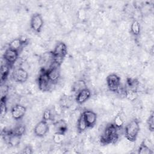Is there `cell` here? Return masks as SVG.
<instances>
[{
    "label": "cell",
    "instance_id": "8fae6325",
    "mask_svg": "<svg viewBox=\"0 0 154 154\" xmlns=\"http://www.w3.org/2000/svg\"><path fill=\"white\" fill-rule=\"evenodd\" d=\"M19 51L13 50L10 48H8L5 50L4 54V59L7 64L11 66L18 59Z\"/></svg>",
    "mask_w": 154,
    "mask_h": 154
},
{
    "label": "cell",
    "instance_id": "d4e9b609",
    "mask_svg": "<svg viewBox=\"0 0 154 154\" xmlns=\"http://www.w3.org/2000/svg\"><path fill=\"white\" fill-rule=\"evenodd\" d=\"M53 114L52 111L50 109H46L43 113L42 116V120L48 122L50 120H52L53 119Z\"/></svg>",
    "mask_w": 154,
    "mask_h": 154
},
{
    "label": "cell",
    "instance_id": "8992f818",
    "mask_svg": "<svg viewBox=\"0 0 154 154\" xmlns=\"http://www.w3.org/2000/svg\"><path fill=\"white\" fill-rule=\"evenodd\" d=\"M60 66H58L55 64L54 62H52L51 64L49 66L48 69H46L47 75L49 79L53 84L56 83L60 77Z\"/></svg>",
    "mask_w": 154,
    "mask_h": 154
},
{
    "label": "cell",
    "instance_id": "52a82bcc",
    "mask_svg": "<svg viewBox=\"0 0 154 154\" xmlns=\"http://www.w3.org/2000/svg\"><path fill=\"white\" fill-rule=\"evenodd\" d=\"M44 21L42 16L40 13H34L31 18L30 26L31 29L37 33L41 31L43 26Z\"/></svg>",
    "mask_w": 154,
    "mask_h": 154
},
{
    "label": "cell",
    "instance_id": "ac0fdd59",
    "mask_svg": "<svg viewBox=\"0 0 154 154\" xmlns=\"http://www.w3.org/2000/svg\"><path fill=\"white\" fill-rule=\"evenodd\" d=\"M141 32V26L139 22L136 20L134 19L131 23V34L137 37L138 36Z\"/></svg>",
    "mask_w": 154,
    "mask_h": 154
},
{
    "label": "cell",
    "instance_id": "4316f807",
    "mask_svg": "<svg viewBox=\"0 0 154 154\" xmlns=\"http://www.w3.org/2000/svg\"><path fill=\"white\" fill-rule=\"evenodd\" d=\"M13 133L17 134L19 136H22L25 132V127L23 125H18L17 126H16V128H14V129L13 130L11 131Z\"/></svg>",
    "mask_w": 154,
    "mask_h": 154
},
{
    "label": "cell",
    "instance_id": "603a6c76",
    "mask_svg": "<svg viewBox=\"0 0 154 154\" xmlns=\"http://www.w3.org/2000/svg\"><path fill=\"white\" fill-rule=\"evenodd\" d=\"M0 111H1V117L2 118L4 117L7 112V97L5 96H4L1 99L0 103Z\"/></svg>",
    "mask_w": 154,
    "mask_h": 154
},
{
    "label": "cell",
    "instance_id": "ffe728a7",
    "mask_svg": "<svg viewBox=\"0 0 154 154\" xmlns=\"http://www.w3.org/2000/svg\"><path fill=\"white\" fill-rule=\"evenodd\" d=\"M10 65L5 63L1 66V82L5 81L9 74L10 72Z\"/></svg>",
    "mask_w": 154,
    "mask_h": 154
},
{
    "label": "cell",
    "instance_id": "5bb4252c",
    "mask_svg": "<svg viewBox=\"0 0 154 154\" xmlns=\"http://www.w3.org/2000/svg\"><path fill=\"white\" fill-rule=\"evenodd\" d=\"M54 129L55 132L65 134L68 129L66 122L63 119H60L54 123Z\"/></svg>",
    "mask_w": 154,
    "mask_h": 154
},
{
    "label": "cell",
    "instance_id": "30bf717a",
    "mask_svg": "<svg viewBox=\"0 0 154 154\" xmlns=\"http://www.w3.org/2000/svg\"><path fill=\"white\" fill-rule=\"evenodd\" d=\"M26 112V108L21 104L14 105L11 109V114L14 120H19L24 117Z\"/></svg>",
    "mask_w": 154,
    "mask_h": 154
},
{
    "label": "cell",
    "instance_id": "f1b7e54d",
    "mask_svg": "<svg viewBox=\"0 0 154 154\" xmlns=\"http://www.w3.org/2000/svg\"><path fill=\"white\" fill-rule=\"evenodd\" d=\"M22 153H24V154H32V153H33L32 147L30 145L26 146L23 149Z\"/></svg>",
    "mask_w": 154,
    "mask_h": 154
},
{
    "label": "cell",
    "instance_id": "44dd1931",
    "mask_svg": "<svg viewBox=\"0 0 154 154\" xmlns=\"http://www.w3.org/2000/svg\"><path fill=\"white\" fill-rule=\"evenodd\" d=\"M125 97L129 101L134 102L138 98V93L137 90H132V89H128L125 91Z\"/></svg>",
    "mask_w": 154,
    "mask_h": 154
},
{
    "label": "cell",
    "instance_id": "5b68a950",
    "mask_svg": "<svg viewBox=\"0 0 154 154\" xmlns=\"http://www.w3.org/2000/svg\"><path fill=\"white\" fill-rule=\"evenodd\" d=\"M107 87L111 91H119L120 87V78L115 73L108 75L106 79Z\"/></svg>",
    "mask_w": 154,
    "mask_h": 154
},
{
    "label": "cell",
    "instance_id": "9a60e30c",
    "mask_svg": "<svg viewBox=\"0 0 154 154\" xmlns=\"http://www.w3.org/2000/svg\"><path fill=\"white\" fill-rule=\"evenodd\" d=\"M8 135V139L7 141L8 143L12 147H16L17 146L20 141L21 136H19L17 134H15L12 132V131H10V132L7 133V134Z\"/></svg>",
    "mask_w": 154,
    "mask_h": 154
},
{
    "label": "cell",
    "instance_id": "3957f363",
    "mask_svg": "<svg viewBox=\"0 0 154 154\" xmlns=\"http://www.w3.org/2000/svg\"><path fill=\"white\" fill-rule=\"evenodd\" d=\"M51 53L53 62L60 66L67 54V48L66 43L62 42L58 43Z\"/></svg>",
    "mask_w": 154,
    "mask_h": 154
},
{
    "label": "cell",
    "instance_id": "6da1fadb",
    "mask_svg": "<svg viewBox=\"0 0 154 154\" xmlns=\"http://www.w3.org/2000/svg\"><path fill=\"white\" fill-rule=\"evenodd\" d=\"M119 138L118 129L113 123L108 124L100 138V142L103 144L115 143Z\"/></svg>",
    "mask_w": 154,
    "mask_h": 154
},
{
    "label": "cell",
    "instance_id": "83f0119b",
    "mask_svg": "<svg viewBox=\"0 0 154 154\" xmlns=\"http://www.w3.org/2000/svg\"><path fill=\"white\" fill-rule=\"evenodd\" d=\"M147 124L149 131L153 132L154 130V114L153 112L148 117L147 120Z\"/></svg>",
    "mask_w": 154,
    "mask_h": 154
},
{
    "label": "cell",
    "instance_id": "277c9868",
    "mask_svg": "<svg viewBox=\"0 0 154 154\" xmlns=\"http://www.w3.org/2000/svg\"><path fill=\"white\" fill-rule=\"evenodd\" d=\"M52 84H54L49 79L45 69H42L39 73L37 78V85L38 89L43 92L48 91L51 90Z\"/></svg>",
    "mask_w": 154,
    "mask_h": 154
},
{
    "label": "cell",
    "instance_id": "7c38bea8",
    "mask_svg": "<svg viewBox=\"0 0 154 154\" xmlns=\"http://www.w3.org/2000/svg\"><path fill=\"white\" fill-rule=\"evenodd\" d=\"M84 118L86 122L88 128H93L96 123L97 121V114L96 112L91 110H85L82 112Z\"/></svg>",
    "mask_w": 154,
    "mask_h": 154
},
{
    "label": "cell",
    "instance_id": "2e32d148",
    "mask_svg": "<svg viewBox=\"0 0 154 154\" xmlns=\"http://www.w3.org/2000/svg\"><path fill=\"white\" fill-rule=\"evenodd\" d=\"M87 88L86 82L82 79H79L74 82L72 86V91L77 94L80 91Z\"/></svg>",
    "mask_w": 154,
    "mask_h": 154
},
{
    "label": "cell",
    "instance_id": "7402d4cb",
    "mask_svg": "<svg viewBox=\"0 0 154 154\" xmlns=\"http://www.w3.org/2000/svg\"><path fill=\"white\" fill-rule=\"evenodd\" d=\"M153 151L152 148L147 146L143 141L141 142L138 149V153L139 154H152Z\"/></svg>",
    "mask_w": 154,
    "mask_h": 154
},
{
    "label": "cell",
    "instance_id": "9c48e42d",
    "mask_svg": "<svg viewBox=\"0 0 154 154\" xmlns=\"http://www.w3.org/2000/svg\"><path fill=\"white\" fill-rule=\"evenodd\" d=\"M14 80L18 83H24L28 78V73L27 71L22 68L18 67L16 69L12 74Z\"/></svg>",
    "mask_w": 154,
    "mask_h": 154
},
{
    "label": "cell",
    "instance_id": "ba28073f",
    "mask_svg": "<svg viewBox=\"0 0 154 154\" xmlns=\"http://www.w3.org/2000/svg\"><path fill=\"white\" fill-rule=\"evenodd\" d=\"M49 129L48 122L43 120L38 122L34 129V134L38 137H43L46 135Z\"/></svg>",
    "mask_w": 154,
    "mask_h": 154
},
{
    "label": "cell",
    "instance_id": "e0dca14e",
    "mask_svg": "<svg viewBox=\"0 0 154 154\" xmlns=\"http://www.w3.org/2000/svg\"><path fill=\"white\" fill-rule=\"evenodd\" d=\"M23 45H24V43L22 41L21 38L19 37L12 40L8 44V48L13 50L19 51Z\"/></svg>",
    "mask_w": 154,
    "mask_h": 154
},
{
    "label": "cell",
    "instance_id": "d6986e66",
    "mask_svg": "<svg viewBox=\"0 0 154 154\" xmlns=\"http://www.w3.org/2000/svg\"><path fill=\"white\" fill-rule=\"evenodd\" d=\"M77 129L79 133L83 132L85 131L87 128V125L86 123V122L84 118L82 113L79 116L78 120H77Z\"/></svg>",
    "mask_w": 154,
    "mask_h": 154
},
{
    "label": "cell",
    "instance_id": "cb8c5ba5",
    "mask_svg": "<svg viewBox=\"0 0 154 154\" xmlns=\"http://www.w3.org/2000/svg\"><path fill=\"white\" fill-rule=\"evenodd\" d=\"M113 124L118 129H120L123 126L124 121H123L122 116H121L120 114H118L116 116V117L114 119Z\"/></svg>",
    "mask_w": 154,
    "mask_h": 154
},
{
    "label": "cell",
    "instance_id": "484cf974",
    "mask_svg": "<svg viewBox=\"0 0 154 154\" xmlns=\"http://www.w3.org/2000/svg\"><path fill=\"white\" fill-rule=\"evenodd\" d=\"M52 139L55 144H61L64 140V134L55 132V134L53 135Z\"/></svg>",
    "mask_w": 154,
    "mask_h": 154
},
{
    "label": "cell",
    "instance_id": "7a4b0ae2",
    "mask_svg": "<svg viewBox=\"0 0 154 154\" xmlns=\"http://www.w3.org/2000/svg\"><path fill=\"white\" fill-rule=\"evenodd\" d=\"M140 130L139 121L137 119H133L126 126L125 135L126 138L130 142H134L137 140Z\"/></svg>",
    "mask_w": 154,
    "mask_h": 154
},
{
    "label": "cell",
    "instance_id": "4fadbf2b",
    "mask_svg": "<svg viewBox=\"0 0 154 154\" xmlns=\"http://www.w3.org/2000/svg\"><path fill=\"white\" fill-rule=\"evenodd\" d=\"M91 93L90 90L88 88H86L76 94L75 101L79 105L83 104L88 100V99L91 97Z\"/></svg>",
    "mask_w": 154,
    "mask_h": 154
}]
</instances>
